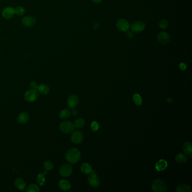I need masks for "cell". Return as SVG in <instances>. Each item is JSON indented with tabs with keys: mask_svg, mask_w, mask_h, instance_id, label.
<instances>
[{
	"mask_svg": "<svg viewBox=\"0 0 192 192\" xmlns=\"http://www.w3.org/2000/svg\"><path fill=\"white\" fill-rule=\"evenodd\" d=\"M81 157V153L77 148H72L67 151L65 154L67 161L71 163H76Z\"/></svg>",
	"mask_w": 192,
	"mask_h": 192,
	"instance_id": "1",
	"label": "cell"
},
{
	"mask_svg": "<svg viewBox=\"0 0 192 192\" xmlns=\"http://www.w3.org/2000/svg\"><path fill=\"white\" fill-rule=\"evenodd\" d=\"M152 189L153 192H166L167 191L166 183L163 180L157 179L152 184Z\"/></svg>",
	"mask_w": 192,
	"mask_h": 192,
	"instance_id": "2",
	"label": "cell"
},
{
	"mask_svg": "<svg viewBox=\"0 0 192 192\" xmlns=\"http://www.w3.org/2000/svg\"><path fill=\"white\" fill-rule=\"evenodd\" d=\"M59 129L64 134H70L72 133L74 129L73 124L69 121H64L62 122L59 126Z\"/></svg>",
	"mask_w": 192,
	"mask_h": 192,
	"instance_id": "3",
	"label": "cell"
},
{
	"mask_svg": "<svg viewBox=\"0 0 192 192\" xmlns=\"http://www.w3.org/2000/svg\"><path fill=\"white\" fill-rule=\"evenodd\" d=\"M38 96V93L37 90L32 89L28 90L24 94V99L27 102H34Z\"/></svg>",
	"mask_w": 192,
	"mask_h": 192,
	"instance_id": "4",
	"label": "cell"
},
{
	"mask_svg": "<svg viewBox=\"0 0 192 192\" xmlns=\"http://www.w3.org/2000/svg\"><path fill=\"white\" fill-rule=\"evenodd\" d=\"M73 168L69 164H63L59 169L60 174L63 177H68L72 174Z\"/></svg>",
	"mask_w": 192,
	"mask_h": 192,
	"instance_id": "5",
	"label": "cell"
},
{
	"mask_svg": "<svg viewBox=\"0 0 192 192\" xmlns=\"http://www.w3.org/2000/svg\"><path fill=\"white\" fill-rule=\"evenodd\" d=\"M146 28V24L141 21L134 22L131 26L132 31L135 33H140L143 31Z\"/></svg>",
	"mask_w": 192,
	"mask_h": 192,
	"instance_id": "6",
	"label": "cell"
},
{
	"mask_svg": "<svg viewBox=\"0 0 192 192\" xmlns=\"http://www.w3.org/2000/svg\"><path fill=\"white\" fill-rule=\"evenodd\" d=\"M117 28L119 31L122 32H127L129 30L130 24L129 22L125 19H119L116 23Z\"/></svg>",
	"mask_w": 192,
	"mask_h": 192,
	"instance_id": "7",
	"label": "cell"
},
{
	"mask_svg": "<svg viewBox=\"0 0 192 192\" xmlns=\"http://www.w3.org/2000/svg\"><path fill=\"white\" fill-rule=\"evenodd\" d=\"M157 40L162 44L165 45L170 42V36L167 32H161L157 35Z\"/></svg>",
	"mask_w": 192,
	"mask_h": 192,
	"instance_id": "8",
	"label": "cell"
},
{
	"mask_svg": "<svg viewBox=\"0 0 192 192\" xmlns=\"http://www.w3.org/2000/svg\"><path fill=\"white\" fill-rule=\"evenodd\" d=\"M88 181L89 184L92 186V187L96 188L99 187L100 184V181L98 177H97L96 174L95 172L93 171L92 173H91L89 175V177H88Z\"/></svg>",
	"mask_w": 192,
	"mask_h": 192,
	"instance_id": "9",
	"label": "cell"
},
{
	"mask_svg": "<svg viewBox=\"0 0 192 192\" xmlns=\"http://www.w3.org/2000/svg\"><path fill=\"white\" fill-rule=\"evenodd\" d=\"M78 98L75 95H70L67 99V105L69 108L74 109L78 104Z\"/></svg>",
	"mask_w": 192,
	"mask_h": 192,
	"instance_id": "10",
	"label": "cell"
},
{
	"mask_svg": "<svg viewBox=\"0 0 192 192\" xmlns=\"http://www.w3.org/2000/svg\"><path fill=\"white\" fill-rule=\"evenodd\" d=\"M71 141L74 144H79L81 143L83 139V134L79 131L74 132L71 137Z\"/></svg>",
	"mask_w": 192,
	"mask_h": 192,
	"instance_id": "11",
	"label": "cell"
},
{
	"mask_svg": "<svg viewBox=\"0 0 192 192\" xmlns=\"http://www.w3.org/2000/svg\"><path fill=\"white\" fill-rule=\"evenodd\" d=\"M36 21L34 17L31 16H26L22 19V24L27 27L33 26L36 24Z\"/></svg>",
	"mask_w": 192,
	"mask_h": 192,
	"instance_id": "12",
	"label": "cell"
},
{
	"mask_svg": "<svg viewBox=\"0 0 192 192\" xmlns=\"http://www.w3.org/2000/svg\"><path fill=\"white\" fill-rule=\"evenodd\" d=\"M15 14V10L11 7H7L5 8L2 12V16L6 19H11Z\"/></svg>",
	"mask_w": 192,
	"mask_h": 192,
	"instance_id": "13",
	"label": "cell"
},
{
	"mask_svg": "<svg viewBox=\"0 0 192 192\" xmlns=\"http://www.w3.org/2000/svg\"><path fill=\"white\" fill-rule=\"evenodd\" d=\"M168 166L167 162L165 160H160L156 163V169L158 171H162L166 170Z\"/></svg>",
	"mask_w": 192,
	"mask_h": 192,
	"instance_id": "14",
	"label": "cell"
},
{
	"mask_svg": "<svg viewBox=\"0 0 192 192\" xmlns=\"http://www.w3.org/2000/svg\"><path fill=\"white\" fill-rule=\"evenodd\" d=\"M59 187L63 191H68L71 188V183L67 180H61L59 182Z\"/></svg>",
	"mask_w": 192,
	"mask_h": 192,
	"instance_id": "15",
	"label": "cell"
},
{
	"mask_svg": "<svg viewBox=\"0 0 192 192\" xmlns=\"http://www.w3.org/2000/svg\"><path fill=\"white\" fill-rule=\"evenodd\" d=\"M182 149L184 153L189 156L190 157H192V143L189 141L185 142L182 146Z\"/></svg>",
	"mask_w": 192,
	"mask_h": 192,
	"instance_id": "16",
	"label": "cell"
},
{
	"mask_svg": "<svg viewBox=\"0 0 192 192\" xmlns=\"http://www.w3.org/2000/svg\"><path fill=\"white\" fill-rule=\"evenodd\" d=\"M15 187L18 189V190L23 191L24 190L26 187V183L24 182V180L21 178H18L15 180L14 182Z\"/></svg>",
	"mask_w": 192,
	"mask_h": 192,
	"instance_id": "17",
	"label": "cell"
},
{
	"mask_svg": "<svg viewBox=\"0 0 192 192\" xmlns=\"http://www.w3.org/2000/svg\"><path fill=\"white\" fill-rule=\"evenodd\" d=\"M81 171L83 172L84 174L90 175L92 173L93 170L91 165L88 163H83L81 167Z\"/></svg>",
	"mask_w": 192,
	"mask_h": 192,
	"instance_id": "18",
	"label": "cell"
},
{
	"mask_svg": "<svg viewBox=\"0 0 192 192\" xmlns=\"http://www.w3.org/2000/svg\"><path fill=\"white\" fill-rule=\"evenodd\" d=\"M29 119V115L26 112H21L18 115V121L19 123L24 124L28 122Z\"/></svg>",
	"mask_w": 192,
	"mask_h": 192,
	"instance_id": "19",
	"label": "cell"
},
{
	"mask_svg": "<svg viewBox=\"0 0 192 192\" xmlns=\"http://www.w3.org/2000/svg\"><path fill=\"white\" fill-rule=\"evenodd\" d=\"M37 91L42 95H46L50 91L49 87L45 84H41L38 85Z\"/></svg>",
	"mask_w": 192,
	"mask_h": 192,
	"instance_id": "20",
	"label": "cell"
},
{
	"mask_svg": "<svg viewBox=\"0 0 192 192\" xmlns=\"http://www.w3.org/2000/svg\"><path fill=\"white\" fill-rule=\"evenodd\" d=\"M176 191L177 192H191V187L188 185L184 184H181L177 187Z\"/></svg>",
	"mask_w": 192,
	"mask_h": 192,
	"instance_id": "21",
	"label": "cell"
},
{
	"mask_svg": "<svg viewBox=\"0 0 192 192\" xmlns=\"http://www.w3.org/2000/svg\"><path fill=\"white\" fill-rule=\"evenodd\" d=\"M175 160L179 163H182L188 161V157L182 153H179L175 157Z\"/></svg>",
	"mask_w": 192,
	"mask_h": 192,
	"instance_id": "22",
	"label": "cell"
},
{
	"mask_svg": "<svg viewBox=\"0 0 192 192\" xmlns=\"http://www.w3.org/2000/svg\"><path fill=\"white\" fill-rule=\"evenodd\" d=\"M71 112L69 109H63L59 113V117L61 119H66L71 115Z\"/></svg>",
	"mask_w": 192,
	"mask_h": 192,
	"instance_id": "23",
	"label": "cell"
},
{
	"mask_svg": "<svg viewBox=\"0 0 192 192\" xmlns=\"http://www.w3.org/2000/svg\"><path fill=\"white\" fill-rule=\"evenodd\" d=\"M85 122L83 118H78L75 120L73 125L74 127H76L77 129H81L85 126Z\"/></svg>",
	"mask_w": 192,
	"mask_h": 192,
	"instance_id": "24",
	"label": "cell"
},
{
	"mask_svg": "<svg viewBox=\"0 0 192 192\" xmlns=\"http://www.w3.org/2000/svg\"><path fill=\"white\" fill-rule=\"evenodd\" d=\"M26 191L28 192H38L40 191V188L36 184H33L29 185L26 188Z\"/></svg>",
	"mask_w": 192,
	"mask_h": 192,
	"instance_id": "25",
	"label": "cell"
},
{
	"mask_svg": "<svg viewBox=\"0 0 192 192\" xmlns=\"http://www.w3.org/2000/svg\"><path fill=\"white\" fill-rule=\"evenodd\" d=\"M133 100L134 101L135 104L140 106L143 104V100L139 93H136L133 96Z\"/></svg>",
	"mask_w": 192,
	"mask_h": 192,
	"instance_id": "26",
	"label": "cell"
},
{
	"mask_svg": "<svg viewBox=\"0 0 192 192\" xmlns=\"http://www.w3.org/2000/svg\"><path fill=\"white\" fill-rule=\"evenodd\" d=\"M37 181L40 185H43L45 182V177L43 174H39L37 177Z\"/></svg>",
	"mask_w": 192,
	"mask_h": 192,
	"instance_id": "27",
	"label": "cell"
},
{
	"mask_svg": "<svg viewBox=\"0 0 192 192\" xmlns=\"http://www.w3.org/2000/svg\"><path fill=\"white\" fill-rule=\"evenodd\" d=\"M43 167L45 170H46L47 171H51L53 169L54 165L51 161H45L43 163Z\"/></svg>",
	"mask_w": 192,
	"mask_h": 192,
	"instance_id": "28",
	"label": "cell"
},
{
	"mask_svg": "<svg viewBox=\"0 0 192 192\" xmlns=\"http://www.w3.org/2000/svg\"><path fill=\"white\" fill-rule=\"evenodd\" d=\"M25 13V9L22 6H18L15 9V14L17 15H23Z\"/></svg>",
	"mask_w": 192,
	"mask_h": 192,
	"instance_id": "29",
	"label": "cell"
},
{
	"mask_svg": "<svg viewBox=\"0 0 192 192\" xmlns=\"http://www.w3.org/2000/svg\"><path fill=\"white\" fill-rule=\"evenodd\" d=\"M159 26L161 29H166L168 26V22L166 19H162L159 23Z\"/></svg>",
	"mask_w": 192,
	"mask_h": 192,
	"instance_id": "30",
	"label": "cell"
},
{
	"mask_svg": "<svg viewBox=\"0 0 192 192\" xmlns=\"http://www.w3.org/2000/svg\"><path fill=\"white\" fill-rule=\"evenodd\" d=\"M91 130H93V131H98L99 129V124L96 121L93 122L91 125Z\"/></svg>",
	"mask_w": 192,
	"mask_h": 192,
	"instance_id": "31",
	"label": "cell"
},
{
	"mask_svg": "<svg viewBox=\"0 0 192 192\" xmlns=\"http://www.w3.org/2000/svg\"><path fill=\"white\" fill-rule=\"evenodd\" d=\"M30 86H31V88H32V89H35V90H37V88H38V85H37V83L35 82H32L31 84H30Z\"/></svg>",
	"mask_w": 192,
	"mask_h": 192,
	"instance_id": "32",
	"label": "cell"
},
{
	"mask_svg": "<svg viewBox=\"0 0 192 192\" xmlns=\"http://www.w3.org/2000/svg\"><path fill=\"white\" fill-rule=\"evenodd\" d=\"M179 67H180V69H182V71H184L187 69V65L184 63H181L179 65Z\"/></svg>",
	"mask_w": 192,
	"mask_h": 192,
	"instance_id": "33",
	"label": "cell"
},
{
	"mask_svg": "<svg viewBox=\"0 0 192 192\" xmlns=\"http://www.w3.org/2000/svg\"><path fill=\"white\" fill-rule=\"evenodd\" d=\"M126 36L129 38H131L133 36V34L131 32H127V33H126Z\"/></svg>",
	"mask_w": 192,
	"mask_h": 192,
	"instance_id": "34",
	"label": "cell"
},
{
	"mask_svg": "<svg viewBox=\"0 0 192 192\" xmlns=\"http://www.w3.org/2000/svg\"><path fill=\"white\" fill-rule=\"evenodd\" d=\"M73 109L72 110V112H71V113L72 114H73V115H77V114H78V112H77V111L76 110H75V109Z\"/></svg>",
	"mask_w": 192,
	"mask_h": 192,
	"instance_id": "35",
	"label": "cell"
},
{
	"mask_svg": "<svg viewBox=\"0 0 192 192\" xmlns=\"http://www.w3.org/2000/svg\"><path fill=\"white\" fill-rule=\"evenodd\" d=\"M93 3L95 4H99L100 3L102 2V0H91Z\"/></svg>",
	"mask_w": 192,
	"mask_h": 192,
	"instance_id": "36",
	"label": "cell"
},
{
	"mask_svg": "<svg viewBox=\"0 0 192 192\" xmlns=\"http://www.w3.org/2000/svg\"><path fill=\"white\" fill-rule=\"evenodd\" d=\"M99 23H96V24H95L93 25V29H97L98 28V27H99Z\"/></svg>",
	"mask_w": 192,
	"mask_h": 192,
	"instance_id": "37",
	"label": "cell"
},
{
	"mask_svg": "<svg viewBox=\"0 0 192 192\" xmlns=\"http://www.w3.org/2000/svg\"><path fill=\"white\" fill-rule=\"evenodd\" d=\"M167 102L169 103L170 102V103H172V99H171V98H168V99H167Z\"/></svg>",
	"mask_w": 192,
	"mask_h": 192,
	"instance_id": "38",
	"label": "cell"
},
{
	"mask_svg": "<svg viewBox=\"0 0 192 192\" xmlns=\"http://www.w3.org/2000/svg\"><path fill=\"white\" fill-rule=\"evenodd\" d=\"M47 174V171L45 170V171H44V172H43V174H44V175H46Z\"/></svg>",
	"mask_w": 192,
	"mask_h": 192,
	"instance_id": "39",
	"label": "cell"
}]
</instances>
